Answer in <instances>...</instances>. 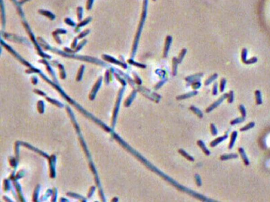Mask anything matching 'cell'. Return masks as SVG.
<instances>
[{
  "instance_id": "cell-1",
  "label": "cell",
  "mask_w": 270,
  "mask_h": 202,
  "mask_svg": "<svg viewBox=\"0 0 270 202\" xmlns=\"http://www.w3.org/2000/svg\"><path fill=\"white\" fill-rule=\"evenodd\" d=\"M238 152H239L242 159H243V161L244 163V164L246 166H248L250 165V160H249V159L245 152V150H244V148L243 147H240L239 148H238Z\"/></svg>"
},
{
  "instance_id": "cell-11",
  "label": "cell",
  "mask_w": 270,
  "mask_h": 202,
  "mask_svg": "<svg viewBox=\"0 0 270 202\" xmlns=\"http://www.w3.org/2000/svg\"><path fill=\"white\" fill-rule=\"evenodd\" d=\"M226 80L225 79H222L221 81V84H220V91L221 92H224L225 90V88L226 86Z\"/></svg>"
},
{
  "instance_id": "cell-2",
  "label": "cell",
  "mask_w": 270,
  "mask_h": 202,
  "mask_svg": "<svg viewBox=\"0 0 270 202\" xmlns=\"http://www.w3.org/2000/svg\"><path fill=\"white\" fill-rule=\"evenodd\" d=\"M237 134L238 133L237 131H235L232 132V135H231V141H230L229 145H228V148H229V149H232V148L233 147L235 144V141L236 140V139H237Z\"/></svg>"
},
{
  "instance_id": "cell-7",
  "label": "cell",
  "mask_w": 270,
  "mask_h": 202,
  "mask_svg": "<svg viewBox=\"0 0 270 202\" xmlns=\"http://www.w3.org/2000/svg\"><path fill=\"white\" fill-rule=\"evenodd\" d=\"M227 137H228V135H227V134H225V135H224V136H222V137H220L217 138V139L216 140H215V141L212 143V145L213 146H214L217 145L218 144L220 143L221 142H223V141H224L225 140H226Z\"/></svg>"
},
{
  "instance_id": "cell-13",
  "label": "cell",
  "mask_w": 270,
  "mask_h": 202,
  "mask_svg": "<svg viewBox=\"0 0 270 202\" xmlns=\"http://www.w3.org/2000/svg\"><path fill=\"white\" fill-rule=\"evenodd\" d=\"M214 95H216L217 93V83H215L213 87V91Z\"/></svg>"
},
{
  "instance_id": "cell-3",
  "label": "cell",
  "mask_w": 270,
  "mask_h": 202,
  "mask_svg": "<svg viewBox=\"0 0 270 202\" xmlns=\"http://www.w3.org/2000/svg\"><path fill=\"white\" fill-rule=\"evenodd\" d=\"M255 96L256 104L258 105H261L263 103L261 92L259 90H256L255 92Z\"/></svg>"
},
{
  "instance_id": "cell-12",
  "label": "cell",
  "mask_w": 270,
  "mask_h": 202,
  "mask_svg": "<svg viewBox=\"0 0 270 202\" xmlns=\"http://www.w3.org/2000/svg\"><path fill=\"white\" fill-rule=\"evenodd\" d=\"M239 110L242 114V116H243V117H246V109L244 107V106L243 105H240L239 106Z\"/></svg>"
},
{
  "instance_id": "cell-9",
  "label": "cell",
  "mask_w": 270,
  "mask_h": 202,
  "mask_svg": "<svg viewBox=\"0 0 270 202\" xmlns=\"http://www.w3.org/2000/svg\"><path fill=\"white\" fill-rule=\"evenodd\" d=\"M234 100V94L233 91H230L227 96V102L229 103H232Z\"/></svg>"
},
{
  "instance_id": "cell-6",
  "label": "cell",
  "mask_w": 270,
  "mask_h": 202,
  "mask_svg": "<svg viewBox=\"0 0 270 202\" xmlns=\"http://www.w3.org/2000/svg\"><path fill=\"white\" fill-rule=\"evenodd\" d=\"M245 120V117H243V116L239 117V118H236V119H234L233 120H232L231 122V124L232 125H234L240 124V123H243Z\"/></svg>"
},
{
  "instance_id": "cell-5",
  "label": "cell",
  "mask_w": 270,
  "mask_h": 202,
  "mask_svg": "<svg viewBox=\"0 0 270 202\" xmlns=\"http://www.w3.org/2000/svg\"><path fill=\"white\" fill-rule=\"evenodd\" d=\"M255 123L253 122H250V123L247 124V125L244 126L243 127H242V128L240 129V131L241 132H245V131H247L249 130H250L252 128H253V127L255 126Z\"/></svg>"
},
{
  "instance_id": "cell-8",
  "label": "cell",
  "mask_w": 270,
  "mask_h": 202,
  "mask_svg": "<svg viewBox=\"0 0 270 202\" xmlns=\"http://www.w3.org/2000/svg\"><path fill=\"white\" fill-rule=\"evenodd\" d=\"M247 54H248V51L246 49L244 48L243 49L241 53V59L242 62L244 63L245 61H246L247 57Z\"/></svg>"
},
{
  "instance_id": "cell-4",
  "label": "cell",
  "mask_w": 270,
  "mask_h": 202,
  "mask_svg": "<svg viewBox=\"0 0 270 202\" xmlns=\"http://www.w3.org/2000/svg\"><path fill=\"white\" fill-rule=\"evenodd\" d=\"M238 157V155L236 153H232V154H225L223 155L221 157V159L222 161H226L228 160V159H235Z\"/></svg>"
},
{
  "instance_id": "cell-10",
  "label": "cell",
  "mask_w": 270,
  "mask_h": 202,
  "mask_svg": "<svg viewBox=\"0 0 270 202\" xmlns=\"http://www.w3.org/2000/svg\"><path fill=\"white\" fill-rule=\"evenodd\" d=\"M257 58L256 57H253L249 59H247L245 62L244 63L246 64L249 65V64H255L257 62Z\"/></svg>"
}]
</instances>
